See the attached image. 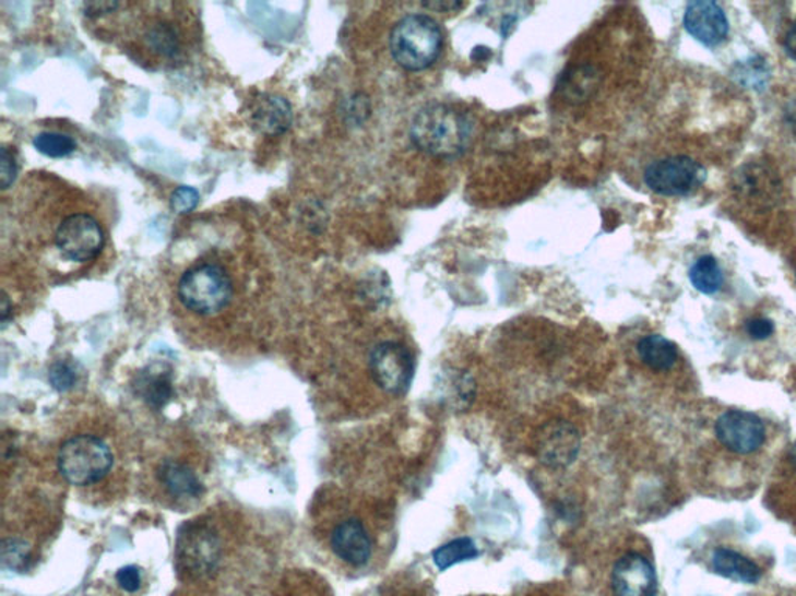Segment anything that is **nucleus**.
<instances>
[{
    "instance_id": "12",
    "label": "nucleus",
    "mask_w": 796,
    "mask_h": 596,
    "mask_svg": "<svg viewBox=\"0 0 796 596\" xmlns=\"http://www.w3.org/2000/svg\"><path fill=\"white\" fill-rule=\"evenodd\" d=\"M686 32L706 47L724 43L729 33V22L725 11L711 0H696L688 3L685 11Z\"/></svg>"
},
{
    "instance_id": "15",
    "label": "nucleus",
    "mask_w": 796,
    "mask_h": 596,
    "mask_svg": "<svg viewBox=\"0 0 796 596\" xmlns=\"http://www.w3.org/2000/svg\"><path fill=\"white\" fill-rule=\"evenodd\" d=\"M293 123V109L288 99L281 95H263L257 99L252 109V124L257 131L266 135H281Z\"/></svg>"
},
{
    "instance_id": "29",
    "label": "nucleus",
    "mask_w": 796,
    "mask_h": 596,
    "mask_svg": "<svg viewBox=\"0 0 796 596\" xmlns=\"http://www.w3.org/2000/svg\"><path fill=\"white\" fill-rule=\"evenodd\" d=\"M116 580L117 583H119V586L122 587L124 592H130V594H134V592H138L139 588H141L142 573L141 570L138 569V567L127 565L123 567V569H120L119 572H117Z\"/></svg>"
},
{
    "instance_id": "33",
    "label": "nucleus",
    "mask_w": 796,
    "mask_h": 596,
    "mask_svg": "<svg viewBox=\"0 0 796 596\" xmlns=\"http://www.w3.org/2000/svg\"><path fill=\"white\" fill-rule=\"evenodd\" d=\"M465 3L462 2H429L425 3V7L429 10H436V11H458L461 10L462 7H464Z\"/></svg>"
},
{
    "instance_id": "5",
    "label": "nucleus",
    "mask_w": 796,
    "mask_h": 596,
    "mask_svg": "<svg viewBox=\"0 0 796 596\" xmlns=\"http://www.w3.org/2000/svg\"><path fill=\"white\" fill-rule=\"evenodd\" d=\"M733 196L748 208L765 212L775 207L783 194V182L772 165L764 160L746 162L733 172Z\"/></svg>"
},
{
    "instance_id": "26",
    "label": "nucleus",
    "mask_w": 796,
    "mask_h": 596,
    "mask_svg": "<svg viewBox=\"0 0 796 596\" xmlns=\"http://www.w3.org/2000/svg\"><path fill=\"white\" fill-rule=\"evenodd\" d=\"M49 381L51 388L58 392H68L79 381L76 368L69 360H58L50 367Z\"/></svg>"
},
{
    "instance_id": "28",
    "label": "nucleus",
    "mask_w": 796,
    "mask_h": 596,
    "mask_svg": "<svg viewBox=\"0 0 796 596\" xmlns=\"http://www.w3.org/2000/svg\"><path fill=\"white\" fill-rule=\"evenodd\" d=\"M17 176V164L14 154L3 146L0 150V186L3 190H9L13 186Z\"/></svg>"
},
{
    "instance_id": "22",
    "label": "nucleus",
    "mask_w": 796,
    "mask_h": 596,
    "mask_svg": "<svg viewBox=\"0 0 796 596\" xmlns=\"http://www.w3.org/2000/svg\"><path fill=\"white\" fill-rule=\"evenodd\" d=\"M733 79L748 90L762 91L772 79V70L764 58L755 55V57L737 62L733 68Z\"/></svg>"
},
{
    "instance_id": "2",
    "label": "nucleus",
    "mask_w": 796,
    "mask_h": 596,
    "mask_svg": "<svg viewBox=\"0 0 796 596\" xmlns=\"http://www.w3.org/2000/svg\"><path fill=\"white\" fill-rule=\"evenodd\" d=\"M442 31L427 14H409L397 22L389 39L392 58L409 72L428 69L442 51Z\"/></svg>"
},
{
    "instance_id": "30",
    "label": "nucleus",
    "mask_w": 796,
    "mask_h": 596,
    "mask_svg": "<svg viewBox=\"0 0 796 596\" xmlns=\"http://www.w3.org/2000/svg\"><path fill=\"white\" fill-rule=\"evenodd\" d=\"M746 331L748 337L753 338V341H765V338H769L775 333V325H773L772 320L755 318L748 320Z\"/></svg>"
},
{
    "instance_id": "6",
    "label": "nucleus",
    "mask_w": 796,
    "mask_h": 596,
    "mask_svg": "<svg viewBox=\"0 0 796 596\" xmlns=\"http://www.w3.org/2000/svg\"><path fill=\"white\" fill-rule=\"evenodd\" d=\"M706 180V168L688 156L666 157L652 162L644 171V182L662 196H686L694 193Z\"/></svg>"
},
{
    "instance_id": "23",
    "label": "nucleus",
    "mask_w": 796,
    "mask_h": 596,
    "mask_svg": "<svg viewBox=\"0 0 796 596\" xmlns=\"http://www.w3.org/2000/svg\"><path fill=\"white\" fill-rule=\"evenodd\" d=\"M479 557V550L476 548L470 537H460V539L451 540L445 546L439 547L432 553V561L440 572H445L450 567L461 564V562L472 561Z\"/></svg>"
},
{
    "instance_id": "13",
    "label": "nucleus",
    "mask_w": 796,
    "mask_h": 596,
    "mask_svg": "<svg viewBox=\"0 0 796 596\" xmlns=\"http://www.w3.org/2000/svg\"><path fill=\"white\" fill-rule=\"evenodd\" d=\"M611 586L616 596H656L658 591L654 567L638 553L623 555L616 562Z\"/></svg>"
},
{
    "instance_id": "35",
    "label": "nucleus",
    "mask_w": 796,
    "mask_h": 596,
    "mask_svg": "<svg viewBox=\"0 0 796 596\" xmlns=\"http://www.w3.org/2000/svg\"><path fill=\"white\" fill-rule=\"evenodd\" d=\"M788 457H791L792 465L796 467V441L794 444H792L791 454H788Z\"/></svg>"
},
{
    "instance_id": "32",
    "label": "nucleus",
    "mask_w": 796,
    "mask_h": 596,
    "mask_svg": "<svg viewBox=\"0 0 796 596\" xmlns=\"http://www.w3.org/2000/svg\"><path fill=\"white\" fill-rule=\"evenodd\" d=\"M784 50L792 60L796 61V22L788 28L786 36H784Z\"/></svg>"
},
{
    "instance_id": "1",
    "label": "nucleus",
    "mask_w": 796,
    "mask_h": 596,
    "mask_svg": "<svg viewBox=\"0 0 796 596\" xmlns=\"http://www.w3.org/2000/svg\"><path fill=\"white\" fill-rule=\"evenodd\" d=\"M473 121L467 114L449 105H429L411 123V140L424 153L436 157H458L468 148Z\"/></svg>"
},
{
    "instance_id": "18",
    "label": "nucleus",
    "mask_w": 796,
    "mask_h": 596,
    "mask_svg": "<svg viewBox=\"0 0 796 596\" xmlns=\"http://www.w3.org/2000/svg\"><path fill=\"white\" fill-rule=\"evenodd\" d=\"M157 476L171 496L181 497V499H197V497L203 496L204 487L200 478L182 463L167 460L161 465Z\"/></svg>"
},
{
    "instance_id": "3",
    "label": "nucleus",
    "mask_w": 796,
    "mask_h": 596,
    "mask_svg": "<svg viewBox=\"0 0 796 596\" xmlns=\"http://www.w3.org/2000/svg\"><path fill=\"white\" fill-rule=\"evenodd\" d=\"M178 294L189 311L198 315H214L233 300L234 283L222 264L205 261L187 269L179 279Z\"/></svg>"
},
{
    "instance_id": "9",
    "label": "nucleus",
    "mask_w": 796,
    "mask_h": 596,
    "mask_svg": "<svg viewBox=\"0 0 796 596\" xmlns=\"http://www.w3.org/2000/svg\"><path fill=\"white\" fill-rule=\"evenodd\" d=\"M715 436L728 451L753 454L765 441V426L758 415L746 410H728L715 421Z\"/></svg>"
},
{
    "instance_id": "31",
    "label": "nucleus",
    "mask_w": 796,
    "mask_h": 596,
    "mask_svg": "<svg viewBox=\"0 0 796 596\" xmlns=\"http://www.w3.org/2000/svg\"><path fill=\"white\" fill-rule=\"evenodd\" d=\"M119 2H87L84 3V10H86L87 16L98 17L105 16V14L114 13L119 9Z\"/></svg>"
},
{
    "instance_id": "11",
    "label": "nucleus",
    "mask_w": 796,
    "mask_h": 596,
    "mask_svg": "<svg viewBox=\"0 0 796 596\" xmlns=\"http://www.w3.org/2000/svg\"><path fill=\"white\" fill-rule=\"evenodd\" d=\"M178 561L193 575L211 573L219 561V543L215 533L204 525L186 528V533L179 536Z\"/></svg>"
},
{
    "instance_id": "27",
    "label": "nucleus",
    "mask_w": 796,
    "mask_h": 596,
    "mask_svg": "<svg viewBox=\"0 0 796 596\" xmlns=\"http://www.w3.org/2000/svg\"><path fill=\"white\" fill-rule=\"evenodd\" d=\"M198 202H200V193L192 189V187L186 186L176 189L170 199L171 208L176 213H181V215H186V213H190L193 208H197Z\"/></svg>"
},
{
    "instance_id": "19",
    "label": "nucleus",
    "mask_w": 796,
    "mask_h": 596,
    "mask_svg": "<svg viewBox=\"0 0 796 596\" xmlns=\"http://www.w3.org/2000/svg\"><path fill=\"white\" fill-rule=\"evenodd\" d=\"M638 356L654 371H669L678 359V349L669 338L651 334L638 342Z\"/></svg>"
},
{
    "instance_id": "10",
    "label": "nucleus",
    "mask_w": 796,
    "mask_h": 596,
    "mask_svg": "<svg viewBox=\"0 0 796 596\" xmlns=\"http://www.w3.org/2000/svg\"><path fill=\"white\" fill-rule=\"evenodd\" d=\"M581 451V436L571 422L563 419L548 422L537 440V457L543 465L563 469L575 462Z\"/></svg>"
},
{
    "instance_id": "20",
    "label": "nucleus",
    "mask_w": 796,
    "mask_h": 596,
    "mask_svg": "<svg viewBox=\"0 0 796 596\" xmlns=\"http://www.w3.org/2000/svg\"><path fill=\"white\" fill-rule=\"evenodd\" d=\"M135 389H138L142 400L156 410L167 406L171 396H174L170 377L163 373V371H142L138 377V381H135Z\"/></svg>"
},
{
    "instance_id": "25",
    "label": "nucleus",
    "mask_w": 796,
    "mask_h": 596,
    "mask_svg": "<svg viewBox=\"0 0 796 596\" xmlns=\"http://www.w3.org/2000/svg\"><path fill=\"white\" fill-rule=\"evenodd\" d=\"M32 561V551L27 543L10 537L2 543V562L14 572H24Z\"/></svg>"
},
{
    "instance_id": "14",
    "label": "nucleus",
    "mask_w": 796,
    "mask_h": 596,
    "mask_svg": "<svg viewBox=\"0 0 796 596\" xmlns=\"http://www.w3.org/2000/svg\"><path fill=\"white\" fill-rule=\"evenodd\" d=\"M332 548L337 558L354 567L365 565L372 555V543L358 518H347L333 529Z\"/></svg>"
},
{
    "instance_id": "21",
    "label": "nucleus",
    "mask_w": 796,
    "mask_h": 596,
    "mask_svg": "<svg viewBox=\"0 0 796 596\" xmlns=\"http://www.w3.org/2000/svg\"><path fill=\"white\" fill-rule=\"evenodd\" d=\"M689 279H691L692 286L704 296H713L724 285V274H722V269L718 266V261L711 255L700 257L692 264L691 271H689Z\"/></svg>"
},
{
    "instance_id": "8",
    "label": "nucleus",
    "mask_w": 796,
    "mask_h": 596,
    "mask_svg": "<svg viewBox=\"0 0 796 596\" xmlns=\"http://www.w3.org/2000/svg\"><path fill=\"white\" fill-rule=\"evenodd\" d=\"M55 242L66 259L86 263L100 253L105 245V235L100 224L93 216L75 213L61 220Z\"/></svg>"
},
{
    "instance_id": "4",
    "label": "nucleus",
    "mask_w": 796,
    "mask_h": 596,
    "mask_svg": "<svg viewBox=\"0 0 796 596\" xmlns=\"http://www.w3.org/2000/svg\"><path fill=\"white\" fill-rule=\"evenodd\" d=\"M112 452L102 438L76 436L62 443L58 454L61 476L75 487H90L108 476Z\"/></svg>"
},
{
    "instance_id": "24",
    "label": "nucleus",
    "mask_w": 796,
    "mask_h": 596,
    "mask_svg": "<svg viewBox=\"0 0 796 596\" xmlns=\"http://www.w3.org/2000/svg\"><path fill=\"white\" fill-rule=\"evenodd\" d=\"M33 146L51 159H61V157L71 156L76 150V142L69 135L60 134V132H41L33 139Z\"/></svg>"
},
{
    "instance_id": "17",
    "label": "nucleus",
    "mask_w": 796,
    "mask_h": 596,
    "mask_svg": "<svg viewBox=\"0 0 796 596\" xmlns=\"http://www.w3.org/2000/svg\"><path fill=\"white\" fill-rule=\"evenodd\" d=\"M714 572L726 580L742 584H756L761 580V569L751 559L732 548H717L711 558Z\"/></svg>"
},
{
    "instance_id": "16",
    "label": "nucleus",
    "mask_w": 796,
    "mask_h": 596,
    "mask_svg": "<svg viewBox=\"0 0 796 596\" xmlns=\"http://www.w3.org/2000/svg\"><path fill=\"white\" fill-rule=\"evenodd\" d=\"M143 46L163 61H175L182 53V38L178 27L170 21L154 20L143 28Z\"/></svg>"
},
{
    "instance_id": "34",
    "label": "nucleus",
    "mask_w": 796,
    "mask_h": 596,
    "mask_svg": "<svg viewBox=\"0 0 796 596\" xmlns=\"http://www.w3.org/2000/svg\"><path fill=\"white\" fill-rule=\"evenodd\" d=\"M9 314H10L9 297L3 296V298H2V322L3 323L9 322Z\"/></svg>"
},
{
    "instance_id": "7",
    "label": "nucleus",
    "mask_w": 796,
    "mask_h": 596,
    "mask_svg": "<svg viewBox=\"0 0 796 596\" xmlns=\"http://www.w3.org/2000/svg\"><path fill=\"white\" fill-rule=\"evenodd\" d=\"M369 368L378 388L394 396L408 392L416 370L413 356L397 342L377 345L370 353Z\"/></svg>"
}]
</instances>
